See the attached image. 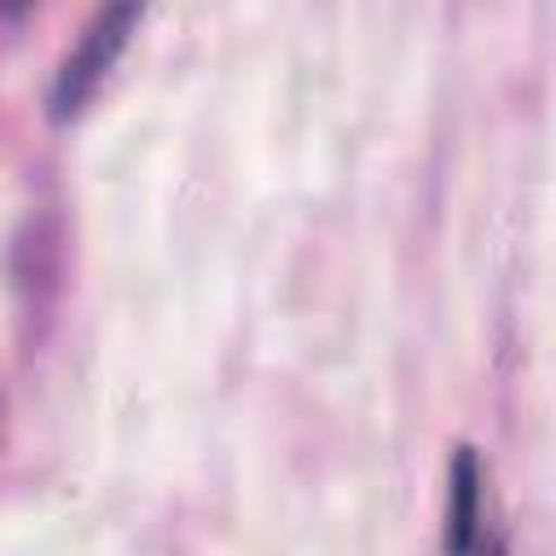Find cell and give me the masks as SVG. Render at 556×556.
<instances>
[{
  "instance_id": "cell-1",
  "label": "cell",
  "mask_w": 556,
  "mask_h": 556,
  "mask_svg": "<svg viewBox=\"0 0 556 556\" xmlns=\"http://www.w3.org/2000/svg\"><path fill=\"white\" fill-rule=\"evenodd\" d=\"M143 9H148V0H104L96 9V17L87 22L83 39L74 43V52L61 61V70L52 78V91H48L52 122H74L87 109V100L100 91V83L122 61Z\"/></svg>"
},
{
  "instance_id": "cell-2",
  "label": "cell",
  "mask_w": 556,
  "mask_h": 556,
  "mask_svg": "<svg viewBox=\"0 0 556 556\" xmlns=\"http://www.w3.org/2000/svg\"><path fill=\"white\" fill-rule=\"evenodd\" d=\"M482 517V460L469 443H460L447 460V513H443V547L469 552Z\"/></svg>"
},
{
  "instance_id": "cell-3",
  "label": "cell",
  "mask_w": 556,
  "mask_h": 556,
  "mask_svg": "<svg viewBox=\"0 0 556 556\" xmlns=\"http://www.w3.org/2000/svg\"><path fill=\"white\" fill-rule=\"evenodd\" d=\"M26 4H30V0H0L4 13H17V9H26Z\"/></svg>"
}]
</instances>
